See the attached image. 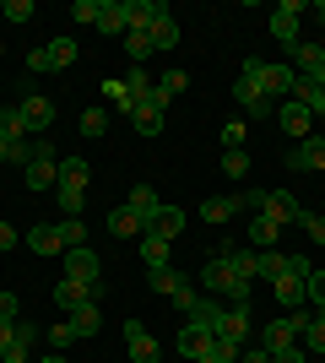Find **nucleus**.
Returning a JSON list of instances; mask_svg holds the SVG:
<instances>
[{
    "mask_svg": "<svg viewBox=\"0 0 325 363\" xmlns=\"http://www.w3.org/2000/svg\"><path fill=\"white\" fill-rule=\"evenodd\" d=\"M33 363H65V358H60V352H44V358H33Z\"/></svg>",
    "mask_w": 325,
    "mask_h": 363,
    "instance_id": "nucleus-56",
    "label": "nucleus"
},
{
    "mask_svg": "<svg viewBox=\"0 0 325 363\" xmlns=\"http://www.w3.org/2000/svg\"><path fill=\"white\" fill-rule=\"evenodd\" d=\"M293 104H304L314 120H325V87L309 82V76H298V82H293Z\"/></svg>",
    "mask_w": 325,
    "mask_h": 363,
    "instance_id": "nucleus-20",
    "label": "nucleus"
},
{
    "mask_svg": "<svg viewBox=\"0 0 325 363\" xmlns=\"http://www.w3.org/2000/svg\"><path fill=\"white\" fill-rule=\"evenodd\" d=\"M147 38H152V49H157V55H169V49H179V22H173V16H163V22H157V28L147 33Z\"/></svg>",
    "mask_w": 325,
    "mask_h": 363,
    "instance_id": "nucleus-32",
    "label": "nucleus"
},
{
    "mask_svg": "<svg viewBox=\"0 0 325 363\" xmlns=\"http://www.w3.org/2000/svg\"><path fill=\"white\" fill-rule=\"evenodd\" d=\"M212 342H217V331H212V325H201V320H185V325H179V336H173L179 358H190V363L201 358V352L212 347Z\"/></svg>",
    "mask_w": 325,
    "mask_h": 363,
    "instance_id": "nucleus-9",
    "label": "nucleus"
},
{
    "mask_svg": "<svg viewBox=\"0 0 325 363\" xmlns=\"http://www.w3.org/2000/svg\"><path fill=\"white\" fill-rule=\"evenodd\" d=\"M0 141H11V147L33 141V136H28V125H22V114H16V108H0Z\"/></svg>",
    "mask_w": 325,
    "mask_h": 363,
    "instance_id": "nucleus-31",
    "label": "nucleus"
},
{
    "mask_svg": "<svg viewBox=\"0 0 325 363\" xmlns=\"http://www.w3.org/2000/svg\"><path fill=\"white\" fill-rule=\"evenodd\" d=\"M277 233L282 228L271 223V217H255V223H249V250H277Z\"/></svg>",
    "mask_w": 325,
    "mask_h": 363,
    "instance_id": "nucleus-30",
    "label": "nucleus"
},
{
    "mask_svg": "<svg viewBox=\"0 0 325 363\" xmlns=\"http://www.w3.org/2000/svg\"><path fill=\"white\" fill-rule=\"evenodd\" d=\"M71 60H76V38H65V33H60V38H49L44 49H33V55H28V71H60V65H71Z\"/></svg>",
    "mask_w": 325,
    "mask_h": 363,
    "instance_id": "nucleus-6",
    "label": "nucleus"
},
{
    "mask_svg": "<svg viewBox=\"0 0 325 363\" xmlns=\"http://www.w3.org/2000/svg\"><path fill=\"white\" fill-rule=\"evenodd\" d=\"M304 11H314V22H325V0H314V6H304Z\"/></svg>",
    "mask_w": 325,
    "mask_h": 363,
    "instance_id": "nucleus-54",
    "label": "nucleus"
},
{
    "mask_svg": "<svg viewBox=\"0 0 325 363\" xmlns=\"http://www.w3.org/2000/svg\"><path fill=\"white\" fill-rule=\"evenodd\" d=\"M309 272H314L309 255H298V250H293V255H287V266H282V277L271 282V288H277V303L287 309V315L309 303Z\"/></svg>",
    "mask_w": 325,
    "mask_h": 363,
    "instance_id": "nucleus-1",
    "label": "nucleus"
},
{
    "mask_svg": "<svg viewBox=\"0 0 325 363\" xmlns=\"http://www.w3.org/2000/svg\"><path fill=\"white\" fill-rule=\"evenodd\" d=\"M11 152H16L11 141H0V163H11Z\"/></svg>",
    "mask_w": 325,
    "mask_h": 363,
    "instance_id": "nucleus-55",
    "label": "nucleus"
},
{
    "mask_svg": "<svg viewBox=\"0 0 325 363\" xmlns=\"http://www.w3.org/2000/svg\"><path fill=\"white\" fill-rule=\"evenodd\" d=\"M163 98H157V87H152V98H141L136 108H130V125H136L141 136H157V130H163Z\"/></svg>",
    "mask_w": 325,
    "mask_h": 363,
    "instance_id": "nucleus-15",
    "label": "nucleus"
},
{
    "mask_svg": "<svg viewBox=\"0 0 325 363\" xmlns=\"http://www.w3.org/2000/svg\"><path fill=\"white\" fill-rule=\"evenodd\" d=\"M108 233H114V239H141V233H147V223H141L130 206H114V212H108Z\"/></svg>",
    "mask_w": 325,
    "mask_h": 363,
    "instance_id": "nucleus-22",
    "label": "nucleus"
},
{
    "mask_svg": "<svg viewBox=\"0 0 325 363\" xmlns=\"http://www.w3.org/2000/svg\"><path fill=\"white\" fill-rule=\"evenodd\" d=\"M255 65V76H261V87H266V98H271V104H287V98H293V65H282V60H249Z\"/></svg>",
    "mask_w": 325,
    "mask_h": 363,
    "instance_id": "nucleus-3",
    "label": "nucleus"
},
{
    "mask_svg": "<svg viewBox=\"0 0 325 363\" xmlns=\"http://www.w3.org/2000/svg\"><path fill=\"white\" fill-rule=\"evenodd\" d=\"M65 325H71L76 336H98V331H103V309H98V303H81V309L65 320Z\"/></svg>",
    "mask_w": 325,
    "mask_h": 363,
    "instance_id": "nucleus-28",
    "label": "nucleus"
},
{
    "mask_svg": "<svg viewBox=\"0 0 325 363\" xmlns=\"http://www.w3.org/2000/svg\"><path fill=\"white\" fill-rule=\"evenodd\" d=\"M298 347L309 352V358H325V309H320V315H309V325L298 331Z\"/></svg>",
    "mask_w": 325,
    "mask_h": 363,
    "instance_id": "nucleus-23",
    "label": "nucleus"
},
{
    "mask_svg": "<svg viewBox=\"0 0 325 363\" xmlns=\"http://www.w3.org/2000/svg\"><path fill=\"white\" fill-rule=\"evenodd\" d=\"M87 179H93L87 157H60V184L65 190H87ZM60 184H55V190H60Z\"/></svg>",
    "mask_w": 325,
    "mask_h": 363,
    "instance_id": "nucleus-24",
    "label": "nucleus"
},
{
    "mask_svg": "<svg viewBox=\"0 0 325 363\" xmlns=\"http://www.w3.org/2000/svg\"><path fill=\"white\" fill-rule=\"evenodd\" d=\"M293 65H298V76H320V71H325V49H320V44H304V38H298Z\"/></svg>",
    "mask_w": 325,
    "mask_h": 363,
    "instance_id": "nucleus-25",
    "label": "nucleus"
},
{
    "mask_svg": "<svg viewBox=\"0 0 325 363\" xmlns=\"http://www.w3.org/2000/svg\"><path fill=\"white\" fill-rule=\"evenodd\" d=\"M125 87H130V98L141 104V98H152L157 82H152V71H147V65H130V71H125Z\"/></svg>",
    "mask_w": 325,
    "mask_h": 363,
    "instance_id": "nucleus-35",
    "label": "nucleus"
},
{
    "mask_svg": "<svg viewBox=\"0 0 325 363\" xmlns=\"http://www.w3.org/2000/svg\"><path fill=\"white\" fill-rule=\"evenodd\" d=\"M298 22H304V0H282L277 11H271V38L298 49Z\"/></svg>",
    "mask_w": 325,
    "mask_h": 363,
    "instance_id": "nucleus-8",
    "label": "nucleus"
},
{
    "mask_svg": "<svg viewBox=\"0 0 325 363\" xmlns=\"http://www.w3.org/2000/svg\"><path fill=\"white\" fill-rule=\"evenodd\" d=\"M98 33H108V38H125V16H120V0H103V16H98Z\"/></svg>",
    "mask_w": 325,
    "mask_h": 363,
    "instance_id": "nucleus-37",
    "label": "nucleus"
},
{
    "mask_svg": "<svg viewBox=\"0 0 325 363\" xmlns=\"http://www.w3.org/2000/svg\"><path fill=\"white\" fill-rule=\"evenodd\" d=\"M304 325H309V315H304V309H293V315H282V320H266V331H261V347H266V352H282V347H293Z\"/></svg>",
    "mask_w": 325,
    "mask_h": 363,
    "instance_id": "nucleus-4",
    "label": "nucleus"
},
{
    "mask_svg": "<svg viewBox=\"0 0 325 363\" xmlns=\"http://www.w3.org/2000/svg\"><path fill=\"white\" fill-rule=\"evenodd\" d=\"M239 212H244V196H239V190H233V196H206L201 201L206 223H228V217H239Z\"/></svg>",
    "mask_w": 325,
    "mask_h": 363,
    "instance_id": "nucleus-18",
    "label": "nucleus"
},
{
    "mask_svg": "<svg viewBox=\"0 0 325 363\" xmlns=\"http://www.w3.org/2000/svg\"><path fill=\"white\" fill-rule=\"evenodd\" d=\"M190 282H195V277H185L179 266H157V272H147V288H152V293H169V298L179 288H190Z\"/></svg>",
    "mask_w": 325,
    "mask_h": 363,
    "instance_id": "nucleus-19",
    "label": "nucleus"
},
{
    "mask_svg": "<svg viewBox=\"0 0 325 363\" xmlns=\"http://www.w3.org/2000/svg\"><path fill=\"white\" fill-rule=\"evenodd\" d=\"M0 16H6V22H33V0H6V6H0Z\"/></svg>",
    "mask_w": 325,
    "mask_h": 363,
    "instance_id": "nucleus-42",
    "label": "nucleus"
},
{
    "mask_svg": "<svg viewBox=\"0 0 325 363\" xmlns=\"http://www.w3.org/2000/svg\"><path fill=\"white\" fill-rule=\"evenodd\" d=\"M103 130H108V108H87V114H81V136L98 141Z\"/></svg>",
    "mask_w": 325,
    "mask_h": 363,
    "instance_id": "nucleus-41",
    "label": "nucleus"
},
{
    "mask_svg": "<svg viewBox=\"0 0 325 363\" xmlns=\"http://www.w3.org/2000/svg\"><path fill=\"white\" fill-rule=\"evenodd\" d=\"M222 174H228V179H244V174H249V152L244 147L222 152Z\"/></svg>",
    "mask_w": 325,
    "mask_h": 363,
    "instance_id": "nucleus-40",
    "label": "nucleus"
},
{
    "mask_svg": "<svg viewBox=\"0 0 325 363\" xmlns=\"http://www.w3.org/2000/svg\"><path fill=\"white\" fill-rule=\"evenodd\" d=\"M287 168H293V174H320V168H325V136L298 141V147L287 152Z\"/></svg>",
    "mask_w": 325,
    "mask_h": 363,
    "instance_id": "nucleus-13",
    "label": "nucleus"
},
{
    "mask_svg": "<svg viewBox=\"0 0 325 363\" xmlns=\"http://www.w3.org/2000/svg\"><path fill=\"white\" fill-rule=\"evenodd\" d=\"M71 342H76V331H71L65 320H60V325H49V347H55V352H60V347H71Z\"/></svg>",
    "mask_w": 325,
    "mask_h": 363,
    "instance_id": "nucleus-46",
    "label": "nucleus"
},
{
    "mask_svg": "<svg viewBox=\"0 0 325 363\" xmlns=\"http://www.w3.org/2000/svg\"><path fill=\"white\" fill-rule=\"evenodd\" d=\"M16 114H22V125H28V136H44L49 125H55V98H38V92H33V98L16 104Z\"/></svg>",
    "mask_w": 325,
    "mask_h": 363,
    "instance_id": "nucleus-11",
    "label": "nucleus"
},
{
    "mask_svg": "<svg viewBox=\"0 0 325 363\" xmlns=\"http://www.w3.org/2000/svg\"><path fill=\"white\" fill-rule=\"evenodd\" d=\"M22 239H28L33 255H60V250H65V244H60V228H55V223H38L33 233H22Z\"/></svg>",
    "mask_w": 325,
    "mask_h": 363,
    "instance_id": "nucleus-21",
    "label": "nucleus"
},
{
    "mask_svg": "<svg viewBox=\"0 0 325 363\" xmlns=\"http://www.w3.org/2000/svg\"><path fill=\"white\" fill-rule=\"evenodd\" d=\"M169 244L163 233H141V260H147V272H157V266H169Z\"/></svg>",
    "mask_w": 325,
    "mask_h": 363,
    "instance_id": "nucleus-27",
    "label": "nucleus"
},
{
    "mask_svg": "<svg viewBox=\"0 0 325 363\" xmlns=\"http://www.w3.org/2000/svg\"><path fill=\"white\" fill-rule=\"evenodd\" d=\"M185 87H190V76L179 71V65H169V71L157 76V98H163V104H169V98H179Z\"/></svg>",
    "mask_w": 325,
    "mask_h": 363,
    "instance_id": "nucleus-36",
    "label": "nucleus"
},
{
    "mask_svg": "<svg viewBox=\"0 0 325 363\" xmlns=\"http://www.w3.org/2000/svg\"><path fill=\"white\" fill-rule=\"evenodd\" d=\"M16 309H22V303H16V293H0V320H16Z\"/></svg>",
    "mask_w": 325,
    "mask_h": 363,
    "instance_id": "nucleus-52",
    "label": "nucleus"
},
{
    "mask_svg": "<svg viewBox=\"0 0 325 363\" xmlns=\"http://www.w3.org/2000/svg\"><path fill=\"white\" fill-rule=\"evenodd\" d=\"M98 293H103V282H76V277H60V282H55V303H60L65 315H76L81 303H98Z\"/></svg>",
    "mask_w": 325,
    "mask_h": 363,
    "instance_id": "nucleus-7",
    "label": "nucleus"
},
{
    "mask_svg": "<svg viewBox=\"0 0 325 363\" xmlns=\"http://www.w3.org/2000/svg\"><path fill=\"white\" fill-rule=\"evenodd\" d=\"M233 104H244L249 108V120H271V98H266V87H261V76H255V65L244 60V71H239V82H233Z\"/></svg>",
    "mask_w": 325,
    "mask_h": 363,
    "instance_id": "nucleus-2",
    "label": "nucleus"
},
{
    "mask_svg": "<svg viewBox=\"0 0 325 363\" xmlns=\"http://www.w3.org/2000/svg\"><path fill=\"white\" fill-rule=\"evenodd\" d=\"M125 55H130V65L157 60V49H152V38H147V33H125Z\"/></svg>",
    "mask_w": 325,
    "mask_h": 363,
    "instance_id": "nucleus-34",
    "label": "nucleus"
},
{
    "mask_svg": "<svg viewBox=\"0 0 325 363\" xmlns=\"http://www.w3.org/2000/svg\"><path fill=\"white\" fill-rule=\"evenodd\" d=\"M103 98H108V104H120V114H130V108H136V98H130V87H125V76L103 82Z\"/></svg>",
    "mask_w": 325,
    "mask_h": 363,
    "instance_id": "nucleus-39",
    "label": "nucleus"
},
{
    "mask_svg": "<svg viewBox=\"0 0 325 363\" xmlns=\"http://www.w3.org/2000/svg\"><path fill=\"white\" fill-rule=\"evenodd\" d=\"M282 266H287V250H255V277H271V282H277Z\"/></svg>",
    "mask_w": 325,
    "mask_h": 363,
    "instance_id": "nucleus-33",
    "label": "nucleus"
},
{
    "mask_svg": "<svg viewBox=\"0 0 325 363\" xmlns=\"http://www.w3.org/2000/svg\"><path fill=\"white\" fill-rule=\"evenodd\" d=\"M309 82H320V87H325V71H320V76H309Z\"/></svg>",
    "mask_w": 325,
    "mask_h": 363,
    "instance_id": "nucleus-57",
    "label": "nucleus"
},
{
    "mask_svg": "<svg viewBox=\"0 0 325 363\" xmlns=\"http://www.w3.org/2000/svg\"><path fill=\"white\" fill-rule=\"evenodd\" d=\"M239 363H271V352H266V347H249V342H244V347H239Z\"/></svg>",
    "mask_w": 325,
    "mask_h": 363,
    "instance_id": "nucleus-51",
    "label": "nucleus"
},
{
    "mask_svg": "<svg viewBox=\"0 0 325 363\" xmlns=\"http://www.w3.org/2000/svg\"><path fill=\"white\" fill-rule=\"evenodd\" d=\"M298 228H304L314 244H325V217H320V212H304V217H298Z\"/></svg>",
    "mask_w": 325,
    "mask_h": 363,
    "instance_id": "nucleus-44",
    "label": "nucleus"
},
{
    "mask_svg": "<svg viewBox=\"0 0 325 363\" xmlns=\"http://www.w3.org/2000/svg\"><path fill=\"white\" fill-rule=\"evenodd\" d=\"M244 136H249V130H244V120H228V125H222V147H244Z\"/></svg>",
    "mask_w": 325,
    "mask_h": 363,
    "instance_id": "nucleus-45",
    "label": "nucleus"
},
{
    "mask_svg": "<svg viewBox=\"0 0 325 363\" xmlns=\"http://www.w3.org/2000/svg\"><path fill=\"white\" fill-rule=\"evenodd\" d=\"M120 331H125V342H130V363H157V342L141 320H125Z\"/></svg>",
    "mask_w": 325,
    "mask_h": 363,
    "instance_id": "nucleus-16",
    "label": "nucleus"
},
{
    "mask_svg": "<svg viewBox=\"0 0 325 363\" xmlns=\"http://www.w3.org/2000/svg\"><path fill=\"white\" fill-rule=\"evenodd\" d=\"M125 206H130V212H136L141 223H152V212L163 206V201H157V190H152V184H136V190L125 196Z\"/></svg>",
    "mask_w": 325,
    "mask_h": 363,
    "instance_id": "nucleus-26",
    "label": "nucleus"
},
{
    "mask_svg": "<svg viewBox=\"0 0 325 363\" xmlns=\"http://www.w3.org/2000/svg\"><path fill=\"white\" fill-rule=\"evenodd\" d=\"M195 303H201V288H195V282H190V288H179V293H173V309H179V315H195Z\"/></svg>",
    "mask_w": 325,
    "mask_h": 363,
    "instance_id": "nucleus-43",
    "label": "nucleus"
},
{
    "mask_svg": "<svg viewBox=\"0 0 325 363\" xmlns=\"http://www.w3.org/2000/svg\"><path fill=\"white\" fill-rule=\"evenodd\" d=\"M179 228H185V212H179V206H157L152 223H147V233H163V239H173Z\"/></svg>",
    "mask_w": 325,
    "mask_h": 363,
    "instance_id": "nucleus-29",
    "label": "nucleus"
},
{
    "mask_svg": "<svg viewBox=\"0 0 325 363\" xmlns=\"http://www.w3.org/2000/svg\"><path fill=\"white\" fill-rule=\"evenodd\" d=\"M212 331L222 336V342H233V347H244L249 342V309L244 303H222V320H217Z\"/></svg>",
    "mask_w": 325,
    "mask_h": 363,
    "instance_id": "nucleus-10",
    "label": "nucleus"
},
{
    "mask_svg": "<svg viewBox=\"0 0 325 363\" xmlns=\"http://www.w3.org/2000/svg\"><path fill=\"white\" fill-rule=\"evenodd\" d=\"M255 217H271L277 228H287V223H298V217H304V206H298L287 190H266V201H261V212H255Z\"/></svg>",
    "mask_w": 325,
    "mask_h": 363,
    "instance_id": "nucleus-12",
    "label": "nucleus"
},
{
    "mask_svg": "<svg viewBox=\"0 0 325 363\" xmlns=\"http://www.w3.org/2000/svg\"><path fill=\"white\" fill-rule=\"evenodd\" d=\"M314 363H325V358H314Z\"/></svg>",
    "mask_w": 325,
    "mask_h": 363,
    "instance_id": "nucleus-58",
    "label": "nucleus"
},
{
    "mask_svg": "<svg viewBox=\"0 0 325 363\" xmlns=\"http://www.w3.org/2000/svg\"><path fill=\"white\" fill-rule=\"evenodd\" d=\"M98 16H103V0H76V22H93L98 28Z\"/></svg>",
    "mask_w": 325,
    "mask_h": 363,
    "instance_id": "nucleus-48",
    "label": "nucleus"
},
{
    "mask_svg": "<svg viewBox=\"0 0 325 363\" xmlns=\"http://www.w3.org/2000/svg\"><path fill=\"white\" fill-rule=\"evenodd\" d=\"M103 266H98V255L81 244V250H65V277H76V282H103Z\"/></svg>",
    "mask_w": 325,
    "mask_h": 363,
    "instance_id": "nucleus-17",
    "label": "nucleus"
},
{
    "mask_svg": "<svg viewBox=\"0 0 325 363\" xmlns=\"http://www.w3.org/2000/svg\"><path fill=\"white\" fill-rule=\"evenodd\" d=\"M11 342H16V320H0V358L11 352Z\"/></svg>",
    "mask_w": 325,
    "mask_h": 363,
    "instance_id": "nucleus-50",
    "label": "nucleus"
},
{
    "mask_svg": "<svg viewBox=\"0 0 325 363\" xmlns=\"http://www.w3.org/2000/svg\"><path fill=\"white\" fill-rule=\"evenodd\" d=\"M277 120H282V130L293 136V147H298V141H309V136H314V114H309L304 104H293V98H287V104L277 108Z\"/></svg>",
    "mask_w": 325,
    "mask_h": 363,
    "instance_id": "nucleus-14",
    "label": "nucleus"
},
{
    "mask_svg": "<svg viewBox=\"0 0 325 363\" xmlns=\"http://www.w3.org/2000/svg\"><path fill=\"white\" fill-rule=\"evenodd\" d=\"M309 303H314V309H325V272H320V266L309 272Z\"/></svg>",
    "mask_w": 325,
    "mask_h": 363,
    "instance_id": "nucleus-47",
    "label": "nucleus"
},
{
    "mask_svg": "<svg viewBox=\"0 0 325 363\" xmlns=\"http://www.w3.org/2000/svg\"><path fill=\"white\" fill-rule=\"evenodd\" d=\"M271 363H309V352H304V347H298V342H293V347L271 352Z\"/></svg>",
    "mask_w": 325,
    "mask_h": 363,
    "instance_id": "nucleus-49",
    "label": "nucleus"
},
{
    "mask_svg": "<svg viewBox=\"0 0 325 363\" xmlns=\"http://www.w3.org/2000/svg\"><path fill=\"white\" fill-rule=\"evenodd\" d=\"M120 16H125V33H152L169 16V6L163 0H120Z\"/></svg>",
    "mask_w": 325,
    "mask_h": 363,
    "instance_id": "nucleus-5",
    "label": "nucleus"
},
{
    "mask_svg": "<svg viewBox=\"0 0 325 363\" xmlns=\"http://www.w3.org/2000/svg\"><path fill=\"white\" fill-rule=\"evenodd\" d=\"M55 228H60L65 250H81V244H87V223H81V217H65V223H55Z\"/></svg>",
    "mask_w": 325,
    "mask_h": 363,
    "instance_id": "nucleus-38",
    "label": "nucleus"
},
{
    "mask_svg": "<svg viewBox=\"0 0 325 363\" xmlns=\"http://www.w3.org/2000/svg\"><path fill=\"white\" fill-rule=\"evenodd\" d=\"M16 239H22V233H16L11 223H0V250H16Z\"/></svg>",
    "mask_w": 325,
    "mask_h": 363,
    "instance_id": "nucleus-53",
    "label": "nucleus"
}]
</instances>
